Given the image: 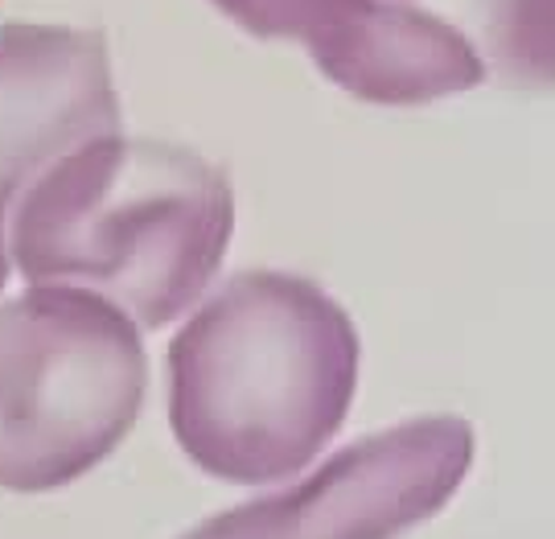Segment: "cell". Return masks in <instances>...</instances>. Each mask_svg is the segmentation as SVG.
<instances>
[{
  "mask_svg": "<svg viewBox=\"0 0 555 539\" xmlns=\"http://www.w3.org/2000/svg\"><path fill=\"white\" fill-rule=\"evenodd\" d=\"M149 396L144 334L75 284L0 300V490L75 486L137 428Z\"/></svg>",
  "mask_w": 555,
  "mask_h": 539,
  "instance_id": "3",
  "label": "cell"
},
{
  "mask_svg": "<svg viewBox=\"0 0 555 539\" xmlns=\"http://www.w3.org/2000/svg\"><path fill=\"white\" fill-rule=\"evenodd\" d=\"M474 453L465 416H412L337 449L309 478L219 511L178 539H399L453 502Z\"/></svg>",
  "mask_w": 555,
  "mask_h": 539,
  "instance_id": "4",
  "label": "cell"
},
{
  "mask_svg": "<svg viewBox=\"0 0 555 539\" xmlns=\"http://www.w3.org/2000/svg\"><path fill=\"white\" fill-rule=\"evenodd\" d=\"M474 17L502 79L555 91V0H474Z\"/></svg>",
  "mask_w": 555,
  "mask_h": 539,
  "instance_id": "7",
  "label": "cell"
},
{
  "mask_svg": "<svg viewBox=\"0 0 555 539\" xmlns=\"http://www.w3.org/2000/svg\"><path fill=\"white\" fill-rule=\"evenodd\" d=\"M119 116L103 29L59 21L0 25V288L13 277L9 222L29 181L79 140L119 132Z\"/></svg>",
  "mask_w": 555,
  "mask_h": 539,
  "instance_id": "6",
  "label": "cell"
},
{
  "mask_svg": "<svg viewBox=\"0 0 555 539\" xmlns=\"http://www.w3.org/2000/svg\"><path fill=\"white\" fill-rule=\"evenodd\" d=\"M362 338L318 280L251 268L190 309L165 350L169 428L206 478H297L341 433Z\"/></svg>",
  "mask_w": 555,
  "mask_h": 539,
  "instance_id": "1",
  "label": "cell"
},
{
  "mask_svg": "<svg viewBox=\"0 0 555 539\" xmlns=\"http://www.w3.org/2000/svg\"><path fill=\"white\" fill-rule=\"evenodd\" d=\"M259 41H297L325 79L378 107H420L486 79L456 25L399 0H210Z\"/></svg>",
  "mask_w": 555,
  "mask_h": 539,
  "instance_id": "5",
  "label": "cell"
},
{
  "mask_svg": "<svg viewBox=\"0 0 555 539\" xmlns=\"http://www.w3.org/2000/svg\"><path fill=\"white\" fill-rule=\"evenodd\" d=\"M231 235L235 185L222 165L119 128L79 140L29 181L9 222V260L25 284L112 300L144 334L206 297Z\"/></svg>",
  "mask_w": 555,
  "mask_h": 539,
  "instance_id": "2",
  "label": "cell"
}]
</instances>
